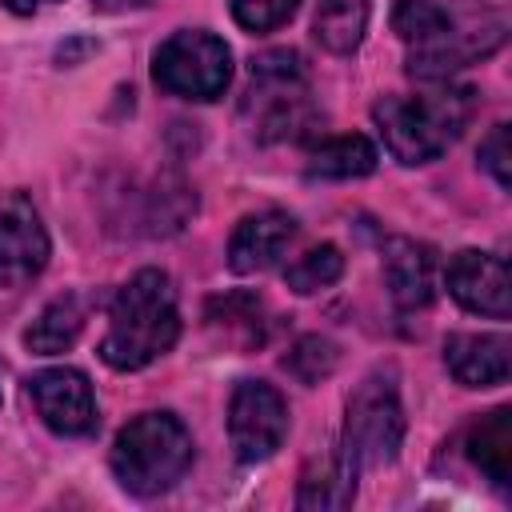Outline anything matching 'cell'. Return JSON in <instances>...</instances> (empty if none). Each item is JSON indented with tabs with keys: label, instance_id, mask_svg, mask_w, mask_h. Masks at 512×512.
Here are the masks:
<instances>
[{
	"label": "cell",
	"instance_id": "cb8c5ba5",
	"mask_svg": "<svg viewBox=\"0 0 512 512\" xmlns=\"http://www.w3.org/2000/svg\"><path fill=\"white\" fill-rule=\"evenodd\" d=\"M508 124H496L488 136H484V144H480V164L492 172V180L500 184V188H508V180H512V168H508Z\"/></svg>",
	"mask_w": 512,
	"mask_h": 512
},
{
	"label": "cell",
	"instance_id": "52a82bcc",
	"mask_svg": "<svg viewBox=\"0 0 512 512\" xmlns=\"http://www.w3.org/2000/svg\"><path fill=\"white\" fill-rule=\"evenodd\" d=\"M504 36H508V20L496 12H480V16L448 12L432 36L408 48V72L416 80H448L472 60L492 56L504 44Z\"/></svg>",
	"mask_w": 512,
	"mask_h": 512
},
{
	"label": "cell",
	"instance_id": "4fadbf2b",
	"mask_svg": "<svg viewBox=\"0 0 512 512\" xmlns=\"http://www.w3.org/2000/svg\"><path fill=\"white\" fill-rule=\"evenodd\" d=\"M384 280L396 308H424L436 296V252L408 236L384 240Z\"/></svg>",
	"mask_w": 512,
	"mask_h": 512
},
{
	"label": "cell",
	"instance_id": "277c9868",
	"mask_svg": "<svg viewBox=\"0 0 512 512\" xmlns=\"http://www.w3.org/2000/svg\"><path fill=\"white\" fill-rule=\"evenodd\" d=\"M192 468V436L172 412H144L120 428L112 472L132 496H160Z\"/></svg>",
	"mask_w": 512,
	"mask_h": 512
},
{
	"label": "cell",
	"instance_id": "9c48e42d",
	"mask_svg": "<svg viewBox=\"0 0 512 512\" xmlns=\"http://www.w3.org/2000/svg\"><path fill=\"white\" fill-rule=\"evenodd\" d=\"M48 232L24 192H0V288L36 280L48 264Z\"/></svg>",
	"mask_w": 512,
	"mask_h": 512
},
{
	"label": "cell",
	"instance_id": "6da1fadb",
	"mask_svg": "<svg viewBox=\"0 0 512 512\" xmlns=\"http://www.w3.org/2000/svg\"><path fill=\"white\" fill-rule=\"evenodd\" d=\"M180 336L176 288L160 268L136 272L112 300L108 336L100 340V356L116 372H136L164 356Z\"/></svg>",
	"mask_w": 512,
	"mask_h": 512
},
{
	"label": "cell",
	"instance_id": "484cf974",
	"mask_svg": "<svg viewBox=\"0 0 512 512\" xmlns=\"http://www.w3.org/2000/svg\"><path fill=\"white\" fill-rule=\"evenodd\" d=\"M8 12H20V16H28V12H36L40 4H52V0H0Z\"/></svg>",
	"mask_w": 512,
	"mask_h": 512
},
{
	"label": "cell",
	"instance_id": "ac0fdd59",
	"mask_svg": "<svg viewBox=\"0 0 512 512\" xmlns=\"http://www.w3.org/2000/svg\"><path fill=\"white\" fill-rule=\"evenodd\" d=\"M376 168V148L368 136H332L308 156V176L316 180H356Z\"/></svg>",
	"mask_w": 512,
	"mask_h": 512
},
{
	"label": "cell",
	"instance_id": "9a60e30c",
	"mask_svg": "<svg viewBox=\"0 0 512 512\" xmlns=\"http://www.w3.org/2000/svg\"><path fill=\"white\" fill-rule=\"evenodd\" d=\"M468 460L496 484L508 488L512 484V408H492L488 416H480L468 428Z\"/></svg>",
	"mask_w": 512,
	"mask_h": 512
},
{
	"label": "cell",
	"instance_id": "5b68a950",
	"mask_svg": "<svg viewBox=\"0 0 512 512\" xmlns=\"http://www.w3.org/2000/svg\"><path fill=\"white\" fill-rule=\"evenodd\" d=\"M400 440H404V408H400L396 372L376 368L372 376L360 380V388L348 400L340 452L356 472H364V468L392 464L400 452Z\"/></svg>",
	"mask_w": 512,
	"mask_h": 512
},
{
	"label": "cell",
	"instance_id": "30bf717a",
	"mask_svg": "<svg viewBox=\"0 0 512 512\" xmlns=\"http://www.w3.org/2000/svg\"><path fill=\"white\" fill-rule=\"evenodd\" d=\"M28 396L40 412V420L56 436H92L100 416H96V396L92 384L80 368H44L28 380Z\"/></svg>",
	"mask_w": 512,
	"mask_h": 512
},
{
	"label": "cell",
	"instance_id": "d4e9b609",
	"mask_svg": "<svg viewBox=\"0 0 512 512\" xmlns=\"http://www.w3.org/2000/svg\"><path fill=\"white\" fill-rule=\"evenodd\" d=\"M152 0H92L96 12H128V8H144Z\"/></svg>",
	"mask_w": 512,
	"mask_h": 512
},
{
	"label": "cell",
	"instance_id": "3957f363",
	"mask_svg": "<svg viewBox=\"0 0 512 512\" xmlns=\"http://www.w3.org/2000/svg\"><path fill=\"white\" fill-rule=\"evenodd\" d=\"M240 116H244L248 132L264 144L296 140L316 124L308 68L292 48H272V52L252 60V76H248V92L240 100Z\"/></svg>",
	"mask_w": 512,
	"mask_h": 512
},
{
	"label": "cell",
	"instance_id": "7402d4cb",
	"mask_svg": "<svg viewBox=\"0 0 512 512\" xmlns=\"http://www.w3.org/2000/svg\"><path fill=\"white\" fill-rule=\"evenodd\" d=\"M208 324H224V328H244V340H260V316H264V304L248 292H228V296H216L208 300Z\"/></svg>",
	"mask_w": 512,
	"mask_h": 512
},
{
	"label": "cell",
	"instance_id": "e0dca14e",
	"mask_svg": "<svg viewBox=\"0 0 512 512\" xmlns=\"http://www.w3.org/2000/svg\"><path fill=\"white\" fill-rule=\"evenodd\" d=\"M80 328H84V304H80V296H56L32 320V328L24 332V344L36 356H56V352H68L76 344Z\"/></svg>",
	"mask_w": 512,
	"mask_h": 512
},
{
	"label": "cell",
	"instance_id": "8992f818",
	"mask_svg": "<svg viewBox=\"0 0 512 512\" xmlns=\"http://www.w3.org/2000/svg\"><path fill=\"white\" fill-rule=\"evenodd\" d=\"M152 76L164 92L184 96V100H216L224 96L228 80H232V52L220 36L188 28L168 36L156 48L152 60Z\"/></svg>",
	"mask_w": 512,
	"mask_h": 512
},
{
	"label": "cell",
	"instance_id": "5bb4252c",
	"mask_svg": "<svg viewBox=\"0 0 512 512\" xmlns=\"http://www.w3.org/2000/svg\"><path fill=\"white\" fill-rule=\"evenodd\" d=\"M444 364L468 388H496L512 372V344L500 332L496 336L456 332L444 340Z\"/></svg>",
	"mask_w": 512,
	"mask_h": 512
},
{
	"label": "cell",
	"instance_id": "7c38bea8",
	"mask_svg": "<svg viewBox=\"0 0 512 512\" xmlns=\"http://www.w3.org/2000/svg\"><path fill=\"white\" fill-rule=\"evenodd\" d=\"M292 240H296V220L288 212H280V208L252 212V216H244L236 224V232L228 240V264L240 276L264 272L288 252Z\"/></svg>",
	"mask_w": 512,
	"mask_h": 512
},
{
	"label": "cell",
	"instance_id": "7a4b0ae2",
	"mask_svg": "<svg viewBox=\"0 0 512 512\" xmlns=\"http://www.w3.org/2000/svg\"><path fill=\"white\" fill-rule=\"evenodd\" d=\"M476 112V92L472 88H436V92H416V96H384L376 100L372 116L384 136V148L400 164H428L444 156L460 132L468 128Z\"/></svg>",
	"mask_w": 512,
	"mask_h": 512
},
{
	"label": "cell",
	"instance_id": "ba28073f",
	"mask_svg": "<svg viewBox=\"0 0 512 512\" xmlns=\"http://www.w3.org/2000/svg\"><path fill=\"white\" fill-rule=\"evenodd\" d=\"M288 432V404L264 380H240L228 404V436L240 464L268 460Z\"/></svg>",
	"mask_w": 512,
	"mask_h": 512
},
{
	"label": "cell",
	"instance_id": "44dd1931",
	"mask_svg": "<svg viewBox=\"0 0 512 512\" xmlns=\"http://www.w3.org/2000/svg\"><path fill=\"white\" fill-rule=\"evenodd\" d=\"M336 344L332 340H324V336H300L296 344H292V352L284 356V368L300 380V384H320L324 376H332V368H336Z\"/></svg>",
	"mask_w": 512,
	"mask_h": 512
},
{
	"label": "cell",
	"instance_id": "d6986e66",
	"mask_svg": "<svg viewBox=\"0 0 512 512\" xmlns=\"http://www.w3.org/2000/svg\"><path fill=\"white\" fill-rule=\"evenodd\" d=\"M368 28V0H320L316 12V40L328 52H352Z\"/></svg>",
	"mask_w": 512,
	"mask_h": 512
},
{
	"label": "cell",
	"instance_id": "ffe728a7",
	"mask_svg": "<svg viewBox=\"0 0 512 512\" xmlns=\"http://www.w3.org/2000/svg\"><path fill=\"white\" fill-rule=\"evenodd\" d=\"M344 272V256L336 244H320V248H308L304 256H296L288 268H284V284L300 296H312L328 284H336Z\"/></svg>",
	"mask_w": 512,
	"mask_h": 512
},
{
	"label": "cell",
	"instance_id": "8fae6325",
	"mask_svg": "<svg viewBox=\"0 0 512 512\" xmlns=\"http://www.w3.org/2000/svg\"><path fill=\"white\" fill-rule=\"evenodd\" d=\"M448 292L456 296L460 308L504 320L512 312V296H508V264L500 252H480V248H464L448 260Z\"/></svg>",
	"mask_w": 512,
	"mask_h": 512
},
{
	"label": "cell",
	"instance_id": "603a6c76",
	"mask_svg": "<svg viewBox=\"0 0 512 512\" xmlns=\"http://www.w3.org/2000/svg\"><path fill=\"white\" fill-rule=\"evenodd\" d=\"M300 0H232V20L248 32H276L296 16Z\"/></svg>",
	"mask_w": 512,
	"mask_h": 512
},
{
	"label": "cell",
	"instance_id": "2e32d148",
	"mask_svg": "<svg viewBox=\"0 0 512 512\" xmlns=\"http://www.w3.org/2000/svg\"><path fill=\"white\" fill-rule=\"evenodd\" d=\"M356 468L344 460V452H332L324 460H312L300 476V496L296 504L300 508H316V512H328V508H348L352 496H356Z\"/></svg>",
	"mask_w": 512,
	"mask_h": 512
}]
</instances>
